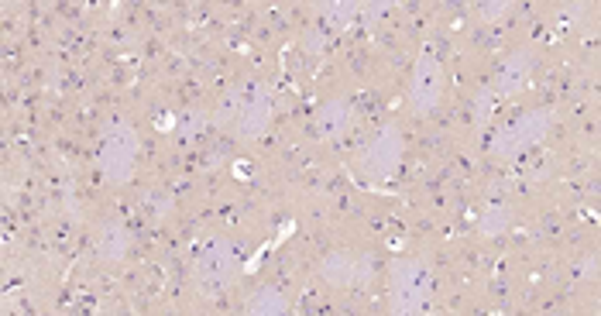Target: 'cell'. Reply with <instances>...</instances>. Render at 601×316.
I'll return each mask as SVG.
<instances>
[{
	"label": "cell",
	"mask_w": 601,
	"mask_h": 316,
	"mask_svg": "<svg viewBox=\"0 0 601 316\" xmlns=\"http://www.w3.org/2000/svg\"><path fill=\"white\" fill-rule=\"evenodd\" d=\"M268 117H272V93L262 83H251L237 93H227L224 107H220V128H231L234 138L251 141L265 134Z\"/></svg>",
	"instance_id": "1"
},
{
	"label": "cell",
	"mask_w": 601,
	"mask_h": 316,
	"mask_svg": "<svg viewBox=\"0 0 601 316\" xmlns=\"http://www.w3.org/2000/svg\"><path fill=\"white\" fill-rule=\"evenodd\" d=\"M237 268H241V262H237L234 244L224 241V237H210L193 262V279L203 296H224L234 286Z\"/></svg>",
	"instance_id": "2"
},
{
	"label": "cell",
	"mask_w": 601,
	"mask_h": 316,
	"mask_svg": "<svg viewBox=\"0 0 601 316\" xmlns=\"http://www.w3.org/2000/svg\"><path fill=\"white\" fill-rule=\"evenodd\" d=\"M134 165H138V131L124 121H114L100 145V172L110 186H124L134 176Z\"/></svg>",
	"instance_id": "3"
},
{
	"label": "cell",
	"mask_w": 601,
	"mask_h": 316,
	"mask_svg": "<svg viewBox=\"0 0 601 316\" xmlns=\"http://www.w3.org/2000/svg\"><path fill=\"white\" fill-rule=\"evenodd\" d=\"M426 286H430V275H426L423 262H416V258H402V262H395L392 275H389L392 316H416L419 306H423V299H426Z\"/></svg>",
	"instance_id": "4"
},
{
	"label": "cell",
	"mask_w": 601,
	"mask_h": 316,
	"mask_svg": "<svg viewBox=\"0 0 601 316\" xmlns=\"http://www.w3.org/2000/svg\"><path fill=\"white\" fill-rule=\"evenodd\" d=\"M440 97H444V69L430 52H423L413 69V83H409V107L416 114H433L440 107Z\"/></svg>",
	"instance_id": "5"
},
{
	"label": "cell",
	"mask_w": 601,
	"mask_h": 316,
	"mask_svg": "<svg viewBox=\"0 0 601 316\" xmlns=\"http://www.w3.org/2000/svg\"><path fill=\"white\" fill-rule=\"evenodd\" d=\"M550 128V110H533V114H523L519 121H512L505 131H498L495 138V155H519L526 152L529 145L547 134Z\"/></svg>",
	"instance_id": "6"
},
{
	"label": "cell",
	"mask_w": 601,
	"mask_h": 316,
	"mask_svg": "<svg viewBox=\"0 0 601 316\" xmlns=\"http://www.w3.org/2000/svg\"><path fill=\"white\" fill-rule=\"evenodd\" d=\"M399 162H402V134L395 128L378 131L375 141L365 148V158H361V165H365L371 179H389L399 169Z\"/></svg>",
	"instance_id": "7"
},
{
	"label": "cell",
	"mask_w": 601,
	"mask_h": 316,
	"mask_svg": "<svg viewBox=\"0 0 601 316\" xmlns=\"http://www.w3.org/2000/svg\"><path fill=\"white\" fill-rule=\"evenodd\" d=\"M361 258L351 255V251H330L320 265H316V275L327 282L330 289H351L354 282L361 279Z\"/></svg>",
	"instance_id": "8"
},
{
	"label": "cell",
	"mask_w": 601,
	"mask_h": 316,
	"mask_svg": "<svg viewBox=\"0 0 601 316\" xmlns=\"http://www.w3.org/2000/svg\"><path fill=\"white\" fill-rule=\"evenodd\" d=\"M347 124H351V107L344 100H327V104H320V110H316V131H320V138L327 141L340 138L347 131Z\"/></svg>",
	"instance_id": "9"
},
{
	"label": "cell",
	"mask_w": 601,
	"mask_h": 316,
	"mask_svg": "<svg viewBox=\"0 0 601 316\" xmlns=\"http://www.w3.org/2000/svg\"><path fill=\"white\" fill-rule=\"evenodd\" d=\"M529 69H533V55H529V52H512L509 62H505V66L498 69V76H495L498 93H505V97H509V93H516L519 86L529 79Z\"/></svg>",
	"instance_id": "10"
},
{
	"label": "cell",
	"mask_w": 601,
	"mask_h": 316,
	"mask_svg": "<svg viewBox=\"0 0 601 316\" xmlns=\"http://www.w3.org/2000/svg\"><path fill=\"white\" fill-rule=\"evenodd\" d=\"M128 231H124L121 224H104L97 234V251L104 262H121L124 255H128Z\"/></svg>",
	"instance_id": "11"
},
{
	"label": "cell",
	"mask_w": 601,
	"mask_h": 316,
	"mask_svg": "<svg viewBox=\"0 0 601 316\" xmlns=\"http://www.w3.org/2000/svg\"><path fill=\"white\" fill-rule=\"evenodd\" d=\"M248 316H289V303L279 289L265 286L248 299Z\"/></svg>",
	"instance_id": "12"
},
{
	"label": "cell",
	"mask_w": 601,
	"mask_h": 316,
	"mask_svg": "<svg viewBox=\"0 0 601 316\" xmlns=\"http://www.w3.org/2000/svg\"><path fill=\"white\" fill-rule=\"evenodd\" d=\"M502 224H505V217H502V210H498V207L485 210V217H481V231L498 234V231H502Z\"/></svg>",
	"instance_id": "13"
},
{
	"label": "cell",
	"mask_w": 601,
	"mask_h": 316,
	"mask_svg": "<svg viewBox=\"0 0 601 316\" xmlns=\"http://www.w3.org/2000/svg\"><path fill=\"white\" fill-rule=\"evenodd\" d=\"M598 316H601V296H598Z\"/></svg>",
	"instance_id": "14"
}]
</instances>
